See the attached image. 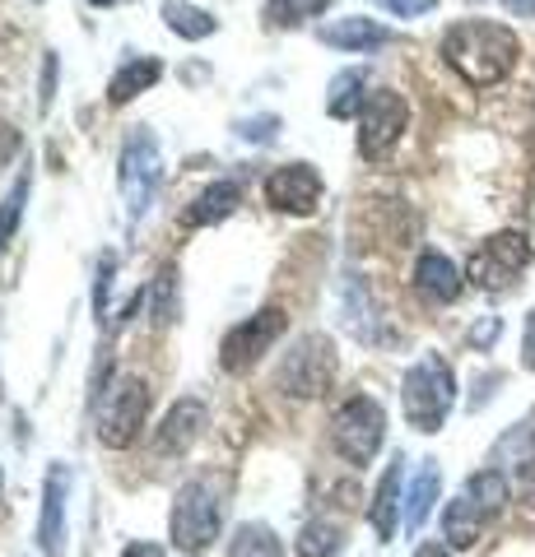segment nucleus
Listing matches in <instances>:
<instances>
[{
	"label": "nucleus",
	"mask_w": 535,
	"mask_h": 557,
	"mask_svg": "<svg viewBox=\"0 0 535 557\" xmlns=\"http://www.w3.org/2000/svg\"><path fill=\"white\" fill-rule=\"evenodd\" d=\"M434 497H438V465H434V460H424L420 479H414L410 497H405V525H410V530H420V525H424V516H428V507H434Z\"/></svg>",
	"instance_id": "obj_23"
},
{
	"label": "nucleus",
	"mask_w": 535,
	"mask_h": 557,
	"mask_svg": "<svg viewBox=\"0 0 535 557\" xmlns=\"http://www.w3.org/2000/svg\"><path fill=\"white\" fill-rule=\"evenodd\" d=\"M51 94H57V57L47 51V70H42V108H51Z\"/></svg>",
	"instance_id": "obj_34"
},
{
	"label": "nucleus",
	"mask_w": 535,
	"mask_h": 557,
	"mask_svg": "<svg viewBox=\"0 0 535 557\" xmlns=\"http://www.w3.org/2000/svg\"><path fill=\"white\" fill-rule=\"evenodd\" d=\"M200 428H205V405L200 399H178V405L168 409V418H163L159 437H154V450H159V456H182V450L200 437Z\"/></svg>",
	"instance_id": "obj_12"
},
{
	"label": "nucleus",
	"mask_w": 535,
	"mask_h": 557,
	"mask_svg": "<svg viewBox=\"0 0 535 557\" xmlns=\"http://www.w3.org/2000/svg\"><path fill=\"white\" fill-rule=\"evenodd\" d=\"M117 182H122V200H126V214L131 219H145L154 209V196H159V182H163V153H159V139L154 131L135 126L122 145V163H117Z\"/></svg>",
	"instance_id": "obj_3"
},
{
	"label": "nucleus",
	"mask_w": 535,
	"mask_h": 557,
	"mask_svg": "<svg viewBox=\"0 0 535 557\" xmlns=\"http://www.w3.org/2000/svg\"><path fill=\"white\" fill-rule=\"evenodd\" d=\"M219 520H223V502L215 479L182 483L178 502H172V544L182 553H205L219 534Z\"/></svg>",
	"instance_id": "obj_4"
},
{
	"label": "nucleus",
	"mask_w": 535,
	"mask_h": 557,
	"mask_svg": "<svg viewBox=\"0 0 535 557\" xmlns=\"http://www.w3.org/2000/svg\"><path fill=\"white\" fill-rule=\"evenodd\" d=\"M126 557H163V548H154V544H131Z\"/></svg>",
	"instance_id": "obj_37"
},
{
	"label": "nucleus",
	"mask_w": 535,
	"mask_h": 557,
	"mask_svg": "<svg viewBox=\"0 0 535 557\" xmlns=\"http://www.w3.org/2000/svg\"><path fill=\"white\" fill-rule=\"evenodd\" d=\"M321 42L326 47H340V51H373V47H387L391 42V28H382L377 20H364V14H354V20H336L321 28Z\"/></svg>",
	"instance_id": "obj_14"
},
{
	"label": "nucleus",
	"mask_w": 535,
	"mask_h": 557,
	"mask_svg": "<svg viewBox=\"0 0 535 557\" xmlns=\"http://www.w3.org/2000/svg\"><path fill=\"white\" fill-rule=\"evenodd\" d=\"M414 288H420L428 302H457L461 270L442 251H424L420 260H414Z\"/></svg>",
	"instance_id": "obj_13"
},
{
	"label": "nucleus",
	"mask_w": 535,
	"mask_h": 557,
	"mask_svg": "<svg viewBox=\"0 0 535 557\" xmlns=\"http://www.w3.org/2000/svg\"><path fill=\"white\" fill-rule=\"evenodd\" d=\"M163 24L178 33V38H186V42H200V38H210V33L219 28V20L210 10L186 5V0H163Z\"/></svg>",
	"instance_id": "obj_19"
},
{
	"label": "nucleus",
	"mask_w": 535,
	"mask_h": 557,
	"mask_svg": "<svg viewBox=\"0 0 535 557\" xmlns=\"http://www.w3.org/2000/svg\"><path fill=\"white\" fill-rule=\"evenodd\" d=\"M522 362H526V368H535V311H531V317H526V339H522Z\"/></svg>",
	"instance_id": "obj_35"
},
{
	"label": "nucleus",
	"mask_w": 535,
	"mask_h": 557,
	"mask_svg": "<svg viewBox=\"0 0 535 557\" xmlns=\"http://www.w3.org/2000/svg\"><path fill=\"white\" fill-rule=\"evenodd\" d=\"M396 493H401V460H391V469L382 474V483H377V497H373V525H377V534L382 539H391L396 534Z\"/></svg>",
	"instance_id": "obj_22"
},
{
	"label": "nucleus",
	"mask_w": 535,
	"mask_h": 557,
	"mask_svg": "<svg viewBox=\"0 0 535 557\" xmlns=\"http://www.w3.org/2000/svg\"><path fill=\"white\" fill-rule=\"evenodd\" d=\"M28 177H20L10 186V196L0 200V251H5V242L14 237V228H20V214H24V200H28Z\"/></svg>",
	"instance_id": "obj_28"
},
{
	"label": "nucleus",
	"mask_w": 535,
	"mask_h": 557,
	"mask_svg": "<svg viewBox=\"0 0 535 557\" xmlns=\"http://www.w3.org/2000/svg\"><path fill=\"white\" fill-rule=\"evenodd\" d=\"M238 205H243V186H238V182H215V186H205L200 196L192 200V209H186V228H210V223L229 219Z\"/></svg>",
	"instance_id": "obj_16"
},
{
	"label": "nucleus",
	"mask_w": 535,
	"mask_h": 557,
	"mask_svg": "<svg viewBox=\"0 0 535 557\" xmlns=\"http://www.w3.org/2000/svg\"><path fill=\"white\" fill-rule=\"evenodd\" d=\"M159 75H163V65L154 61V57L126 61V65H122V70H117V75H112V84H108V102H112V108H122V102H131L135 94L154 89V84H159Z\"/></svg>",
	"instance_id": "obj_17"
},
{
	"label": "nucleus",
	"mask_w": 535,
	"mask_h": 557,
	"mask_svg": "<svg viewBox=\"0 0 535 557\" xmlns=\"http://www.w3.org/2000/svg\"><path fill=\"white\" fill-rule=\"evenodd\" d=\"M20 149H24V135L14 131L5 116H0V168H10V163H14V153H20Z\"/></svg>",
	"instance_id": "obj_32"
},
{
	"label": "nucleus",
	"mask_w": 535,
	"mask_h": 557,
	"mask_svg": "<svg viewBox=\"0 0 535 557\" xmlns=\"http://www.w3.org/2000/svg\"><path fill=\"white\" fill-rule=\"evenodd\" d=\"M364 84H368V75L364 70H340V75L331 79V98H326V112H331L336 121H350V116H358L364 112Z\"/></svg>",
	"instance_id": "obj_20"
},
{
	"label": "nucleus",
	"mask_w": 535,
	"mask_h": 557,
	"mask_svg": "<svg viewBox=\"0 0 535 557\" xmlns=\"http://www.w3.org/2000/svg\"><path fill=\"white\" fill-rule=\"evenodd\" d=\"M479 525H485V511H479L465 493H461L457 502H447V511H442V534H447V544H452V548H475Z\"/></svg>",
	"instance_id": "obj_18"
},
{
	"label": "nucleus",
	"mask_w": 535,
	"mask_h": 557,
	"mask_svg": "<svg viewBox=\"0 0 535 557\" xmlns=\"http://www.w3.org/2000/svg\"><path fill=\"white\" fill-rule=\"evenodd\" d=\"M410 126V102L396 89H373L364 112H358V153L364 159H387V153L401 145V135Z\"/></svg>",
	"instance_id": "obj_8"
},
{
	"label": "nucleus",
	"mask_w": 535,
	"mask_h": 557,
	"mask_svg": "<svg viewBox=\"0 0 535 557\" xmlns=\"http://www.w3.org/2000/svg\"><path fill=\"white\" fill-rule=\"evenodd\" d=\"M414 557H447V548H438V544H424V548L414 553Z\"/></svg>",
	"instance_id": "obj_38"
},
{
	"label": "nucleus",
	"mask_w": 535,
	"mask_h": 557,
	"mask_svg": "<svg viewBox=\"0 0 535 557\" xmlns=\"http://www.w3.org/2000/svg\"><path fill=\"white\" fill-rule=\"evenodd\" d=\"M112 274H117V256L102 251L98 260V278H94V307H98V321L108 317V288H112Z\"/></svg>",
	"instance_id": "obj_29"
},
{
	"label": "nucleus",
	"mask_w": 535,
	"mask_h": 557,
	"mask_svg": "<svg viewBox=\"0 0 535 557\" xmlns=\"http://www.w3.org/2000/svg\"><path fill=\"white\" fill-rule=\"evenodd\" d=\"M229 557H284V548H280V539H275L266 525H243L233 534Z\"/></svg>",
	"instance_id": "obj_26"
},
{
	"label": "nucleus",
	"mask_w": 535,
	"mask_h": 557,
	"mask_svg": "<svg viewBox=\"0 0 535 557\" xmlns=\"http://www.w3.org/2000/svg\"><path fill=\"white\" fill-rule=\"evenodd\" d=\"M494 335H498V321H494V317H489L485 325H475V330H471V339H475V344H494Z\"/></svg>",
	"instance_id": "obj_36"
},
{
	"label": "nucleus",
	"mask_w": 535,
	"mask_h": 557,
	"mask_svg": "<svg viewBox=\"0 0 535 557\" xmlns=\"http://www.w3.org/2000/svg\"><path fill=\"white\" fill-rule=\"evenodd\" d=\"M65 469L57 465L47 474V493H42V525H38V539H42V553L47 557H61V539H65Z\"/></svg>",
	"instance_id": "obj_15"
},
{
	"label": "nucleus",
	"mask_w": 535,
	"mask_h": 557,
	"mask_svg": "<svg viewBox=\"0 0 535 557\" xmlns=\"http://www.w3.org/2000/svg\"><path fill=\"white\" fill-rule=\"evenodd\" d=\"M89 5H117V0H89Z\"/></svg>",
	"instance_id": "obj_39"
},
{
	"label": "nucleus",
	"mask_w": 535,
	"mask_h": 557,
	"mask_svg": "<svg viewBox=\"0 0 535 557\" xmlns=\"http://www.w3.org/2000/svg\"><path fill=\"white\" fill-rule=\"evenodd\" d=\"M172 293H178V270H159V278H154V325H172V317H178V298H172Z\"/></svg>",
	"instance_id": "obj_27"
},
{
	"label": "nucleus",
	"mask_w": 535,
	"mask_h": 557,
	"mask_svg": "<svg viewBox=\"0 0 535 557\" xmlns=\"http://www.w3.org/2000/svg\"><path fill=\"white\" fill-rule=\"evenodd\" d=\"M331 0H284V5H270V14H289V24L299 20H313V14H321Z\"/></svg>",
	"instance_id": "obj_30"
},
{
	"label": "nucleus",
	"mask_w": 535,
	"mask_h": 557,
	"mask_svg": "<svg viewBox=\"0 0 535 557\" xmlns=\"http://www.w3.org/2000/svg\"><path fill=\"white\" fill-rule=\"evenodd\" d=\"M516 57H522V38H516L508 24L461 20L442 33V61L452 65L471 89H494V84H503L516 70Z\"/></svg>",
	"instance_id": "obj_1"
},
{
	"label": "nucleus",
	"mask_w": 535,
	"mask_h": 557,
	"mask_svg": "<svg viewBox=\"0 0 535 557\" xmlns=\"http://www.w3.org/2000/svg\"><path fill=\"white\" fill-rule=\"evenodd\" d=\"M526 265H531V242L522 233H494L471 251L465 278H471L479 293H508Z\"/></svg>",
	"instance_id": "obj_7"
},
{
	"label": "nucleus",
	"mask_w": 535,
	"mask_h": 557,
	"mask_svg": "<svg viewBox=\"0 0 535 557\" xmlns=\"http://www.w3.org/2000/svg\"><path fill=\"white\" fill-rule=\"evenodd\" d=\"M452 399H457V376L438 354H424L401 381V409L414 432H438L447 413H452Z\"/></svg>",
	"instance_id": "obj_2"
},
{
	"label": "nucleus",
	"mask_w": 535,
	"mask_h": 557,
	"mask_svg": "<svg viewBox=\"0 0 535 557\" xmlns=\"http://www.w3.org/2000/svg\"><path fill=\"white\" fill-rule=\"evenodd\" d=\"M321 172L313 163H289L275 168L266 177V200L280 209V214H313L321 205Z\"/></svg>",
	"instance_id": "obj_11"
},
{
	"label": "nucleus",
	"mask_w": 535,
	"mask_h": 557,
	"mask_svg": "<svg viewBox=\"0 0 535 557\" xmlns=\"http://www.w3.org/2000/svg\"><path fill=\"white\" fill-rule=\"evenodd\" d=\"M531 233H535V200H531Z\"/></svg>",
	"instance_id": "obj_40"
},
{
	"label": "nucleus",
	"mask_w": 535,
	"mask_h": 557,
	"mask_svg": "<svg viewBox=\"0 0 535 557\" xmlns=\"http://www.w3.org/2000/svg\"><path fill=\"white\" fill-rule=\"evenodd\" d=\"M344 544V534L336 520H313L303 534H299V557H336Z\"/></svg>",
	"instance_id": "obj_25"
},
{
	"label": "nucleus",
	"mask_w": 535,
	"mask_h": 557,
	"mask_svg": "<svg viewBox=\"0 0 535 557\" xmlns=\"http://www.w3.org/2000/svg\"><path fill=\"white\" fill-rule=\"evenodd\" d=\"M387 14H401V20H414V14H428L438 0H377Z\"/></svg>",
	"instance_id": "obj_33"
},
{
	"label": "nucleus",
	"mask_w": 535,
	"mask_h": 557,
	"mask_svg": "<svg viewBox=\"0 0 535 557\" xmlns=\"http://www.w3.org/2000/svg\"><path fill=\"white\" fill-rule=\"evenodd\" d=\"M280 335H284V311H280V307H266V311H256L252 321H238L229 335H223V344H219L223 372H243V368H252V362L262 358Z\"/></svg>",
	"instance_id": "obj_10"
},
{
	"label": "nucleus",
	"mask_w": 535,
	"mask_h": 557,
	"mask_svg": "<svg viewBox=\"0 0 535 557\" xmlns=\"http://www.w3.org/2000/svg\"><path fill=\"white\" fill-rule=\"evenodd\" d=\"M465 497H471L479 511H503L508 479L498 474V469H479V474H471V483H465Z\"/></svg>",
	"instance_id": "obj_24"
},
{
	"label": "nucleus",
	"mask_w": 535,
	"mask_h": 557,
	"mask_svg": "<svg viewBox=\"0 0 535 557\" xmlns=\"http://www.w3.org/2000/svg\"><path fill=\"white\" fill-rule=\"evenodd\" d=\"M344 325H350L354 339H373L377 335V307L368 302V288L350 274L344 278Z\"/></svg>",
	"instance_id": "obj_21"
},
{
	"label": "nucleus",
	"mask_w": 535,
	"mask_h": 557,
	"mask_svg": "<svg viewBox=\"0 0 535 557\" xmlns=\"http://www.w3.org/2000/svg\"><path fill=\"white\" fill-rule=\"evenodd\" d=\"M387 437V413L373 395H354L344 399L331 418V446L340 450L350 465H368Z\"/></svg>",
	"instance_id": "obj_5"
},
{
	"label": "nucleus",
	"mask_w": 535,
	"mask_h": 557,
	"mask_svg": "<svg viewBox=\"0 0 535 557\" xmlns=\"http://www.w3.org/2000/svg\"><path fill=\"white\" fill-rule=\"evenodd\" d=\"M275 126H280V121H275V116L238 121V135H243V139H252V145H270V139H275Z\"/></svg>",
	"instance_id": "obj_31"
},
{
	"label": "nucleus",
	"mask_w": 535,
	"mask_h": 557,
	"mask_svg": "<svg viewBox=\"0 0 535 557\" xmlns=\"http://www.w3.org/2000/svg\"><path fill=\"white\" fill-rule=\"evenodd\" d=\"M336 372V354H331V339L326 335H303L299 344L289 348V358L280 362V376L275 386L293 399H313L326 391V381Z\"/></svg>",
	"instance_id": "obj_9"
},
{
	"label": "nucleus",
	"mask_w": 535,
	"mask_h": 557,
	"mask_svg": "<svg viewBox=\"0 0 535 557\" xmlns=\"http://www.w3.org/2000/svg\"><path fill=\"white\" fill-rule=\"evenodd\" d=\"M149 413V386L141 376H117L98 405V442L112 450H126L145 428Z\"/></svg>",
	"instance_id": "obj_6"
}]
</instances>
